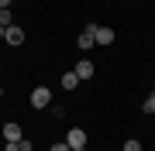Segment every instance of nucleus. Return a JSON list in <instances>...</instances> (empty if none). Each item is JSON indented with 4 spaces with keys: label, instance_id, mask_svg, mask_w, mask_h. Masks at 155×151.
<instances>
[{
    "label": "nucleus",
    "instance_id": "1",
    "mask_svg": "<svg viewBox=\"0 0 155 151\" xmlns=\"http://www.w3.org/2000/svg\"><path fill=\"white\" fill-rule=\"evenodd\" d=\"M28 103L35 106V110H48V106H52V90H48V86H35Z\"/></svg>",
    "mask_w": 155,
    "mask_h": 151
},
{
    "label": "nucleus",
    "instance_id": "2",
    "mask_svg": "<svg viewBox=\"0 0 155 151\" xmlns=\"http://www.w3.org/2000/svg\"><path fill=\"white\" fill-rule=\"evenodd\" d=\"M93 38H97V48L100 45H114V28H107V24H93Z\"/></svg>",
    "mask_w": 155,
    "mask_h": 151
},
{
    "label": "nucleus",
    "instance_id": "3",
    "mask_svg": "<svg viewBox=\"0 0 155 151\" xmlns=\"http://www.w3.org/2000/svg\"><path fill=\"white\" fill-rule=\"evenodd\" d=\"M76 48H83V52L97 48V38H93V24H86V28L79 31V38H76Z\"/></svg>",
    "mask_w": 155,
    "mask_h": 151
},
{
    "label": "nucleus",
    "instance_id": "4",
    "mask_svg": "<svg viewBox=\"0 0 155 151\" xmlns=\"http://www.w3.org/2000/svg\"><path fill=\"white\" fill-rule=\"evenodd\" d=\"M66 144H69V148H86V131L72 127L69 134H66Z\"/></svg>",
    "mask_w": 155,
    "mask_h": 151
},
{
    "label": "nucleus",
    "instance_id": "5",
    "mask_svg": "<svg viewBox=\"0 0 155 151\" xmlns=\"http://www.w3.org/2000/svg\"><path fill=\"white\" fill-rule=\"evenodd\" d=\"M4 41H7V45H24V31L21 28H17V24H11V28H7V34H4Z\"/></svg>",
    "mask_w": 155,
    "mask_h": 151
},
{
    "label": "nucleus",
    "instance_id": "6",
    "mask_svg": "<svg viewBox=\"0 0 155 151\" xmlns=\"http://www.w3.org/2000/svg\"><path fill=\"white\" fill-rule=\"evenodd\" d=\"M72 72H76L79 79H93V72H97V69H93V62H90V58H83L76 69H72Z\"/></svg>",
    "mask_w": 155,
    "mask_h": 151
},
{
    "label": "nucleus",
    "instance_id": "7",
    "mask_svg": "<svg viewBox=\"0 0 155 151\" xmlns=\"http://www.w3.org/2000/svg\"><path fill=\"white\" fill-rule=\"evenodd\" d=\"M4 137H7V141H21V137H24V131L17 127V124H4Z\"/></svg>",
    "mask_w": 155,
    "mask_h": 151
},
{
    "label": "nucleus",
    "instance_id": "8",
    "mask_svg": "<svg viewBox=\"0 0 155 151\" xmlns=\"http://www.w3.org/2000/svg\"><path fill=\"white\" fill-rule=\"evenodd\" d=\"M79 83H83V79H79L76 72H66V76H62V90H69V93H72V90H76V86H79Z\"/></svg>",
    "mask_w": 155,
    "mask_h": 151
},
{
    "label": "nucleus",
    "instance_id": "9",
    "mask_svg": "<svg viewBox=\"0 0 155 151\" xmlns=\"http://www.w3.org/2000/svg\"><path fill=\"white\" fill-rule=\"evenodd\" d=\"M0 24H4V28H11V24H14V14H11V7H7V11H0Z\"/></svg>",
    "mask_w": 155,
    "mask_h": 151
},
{
    "label": "nucleus",
    "instance_id": "10",
    "mask_svg": "<svg viewBox=\"0 0 155 151\" xmlns=\"http://www.w3.org/2000/svg\"><path fill=\"white\" fill-rule=\"evenodd\" d=\"M124 151H141V141L138 137H127L124 141Z\"/></svg>",
    "mask_w": 155,
    "mask_h": 151
},
{
    "label": "nucleus",
    "instance_id": "11",
    "mask_svg": "<svg viewBox=\"0 0 155 151\" xmlns=\"http://www.w3.org/2000/svg\"><path fill=\"white\" fill-rule=\"evenodd\" d=\"M141 110H145V113H155V93H152V96H148V100H145V103H141Z\"/></svg>",
    "mask_w": 155,
    "mask_h": 151
},
{
    "label": "nucleus",
    "instance_id": "12",
    "mask_svg": "<svg viewBox=\"0 0 155 151\" xmlns=\"http://www.w3.org/2000/svg\"><path fill=\"white\" fill-rule=\"evenodd\" d=\"M17 148H21V151H35V144H31L28 137H21V141H17Z\"/></svg>",
    "mask_w": 155,
    "mask_h": 151
},
{
    "label": "nucleus",
    "instance_id": "13",
    "mask_svg": "<svg viewBox=\"0 0 155 151\" xmlns=\"http://www.w3.org/2000/svg\"><path fill=\"white\" fill-rule=\"evenodd\" d=\"M48 151H72V148H69V144H66V141H59V144H52V148H48Z\"/></svg>",
    "mask_w": 155,
    "mask_h": 151
},
{
    "label": "nucleus",
    "instance_id": "14",
    "mask_svg": "<svg viewBox=\"0 0 155 151\" xmlns=\"http://www.w3.org/2000/svg\"><path fill=\"white\" fill-rule=\"evenodd\" d=\"M4 151H21V148H17V141H7V144H4Z\"/></svg>",
    "mask_w": 155,
    "mask_h": 151
},
{
    "label": "nucleus",
    "instance_id": "15",
    "mask_svg": "<svg viewBox=\"0 0 155 151\" xmlns=\"http://www.w3.org/2000/svg\"><path fill=\"white\" fill-rule=\"evenodd\" d=\"M14 4V0H0V11H7V7H11Z\"/></svg>",
    "mask_w": 155,
    "mask_h": 151
},
{
    "label": "nucleus",
    "instance_id": "16",
    "mask_svg": "<svg viewBox=\"0 0 155 151\" xmlns=\"http://www.w3.org/2000/svg\"><path fill=\"white\" fill-rule=\"evenodd\" d=\"M72 151H90V148H72Z\"/></svg>",
    "mask_w": 155,
    "mask_h": 151
},
{
    "label": "nucleus",
    "instance_id": "17",
    "mask_svg": "<svg viewBox=\"0 0 155 151\" xmlns=\"http://www.w3.org/2000/svg\"><path fill=\"white\" fill-rule=\"evenodd\" d=\"M0 96H4V86H0Z\"/></svg>",
    "mask_w": 155,
    "mask_h": 151
}]
</instances>
